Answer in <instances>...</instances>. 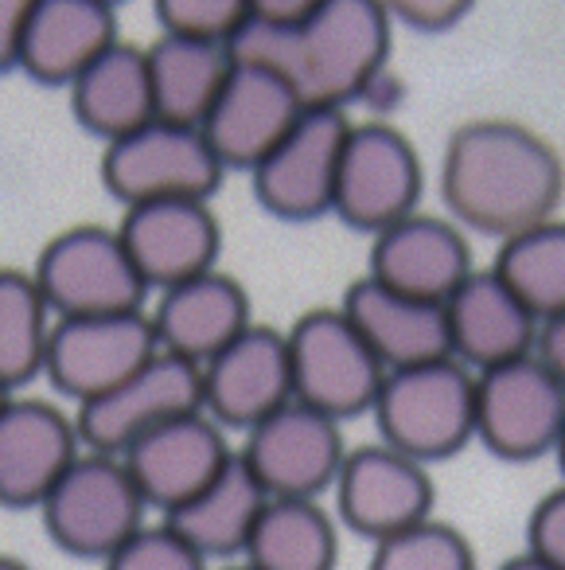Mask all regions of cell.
<instances>
[{
	"mask_svg": "<svg viewBox=\"0 0 565 570\" xmlns=\"http://www.w3.org/2000/svg\"><path fill=\"white\" fill-rule=\"evenodd\" d=\"M565 188L557 153L518 121L484 118L460 126L440 160L448 212L503 243L549 219Z\"/></svg>",
	"mask_w": 565,
	"mask_h": 570,
	"instance_id": "7a4b0ae2",
	"label": "cell"
},
{
	"mask_svg": "<svg viewBox=\"0 0 565 570\" xmlns=\"http://www.w3.org/2000/svg\"><path fill=\"white\" fill-rule=\"evenodd\" d=\"M531 554L565 570V489L549 492L531 515Z\"/></svg>",
	"mask_w": 565,
	"mask_h": 570,
	"instance_id": "836d02e7",
	"label": "cell"
},
{
	"mask_svg": "<svg viewBox=\"0 0 565 570\" xmlns=\"http://www.w3.org/2000/svg\"><path fill=\"white\" fill-rule=\"evenodd\" d=\"M235 453L238 450H230L219 422L207 411H196L145 434L121 453V461L133 473L145 504L168 515L199 497L235 461Z\"/></svg>",
	"mask_w": 565,
	"mask_h": 570,
	"instance_id": "ac0fdd59",
	"label": "cell"
},
{
	"mask_svg": "<svg viewBox=\"0 0 565 570\" xmlns=\"http://www.w3.org/2000/svg\"><path fill=\"white\" fill-rule=\"evenodd\" d=\"M67 90H71V110L79 126L102 137L106 145L157 121L149 56L129 40H118L110 51H102Z\"/></svg>",
	"mask_w": 565,
	"mask_h": 570,
	"instance_id": "484cf974",
	"label": "cell"
},
{
	"mask_svg": "<svg viewBox=\"0 0 565 570\" xmlns=\"http://www.w3.org/2000/svg\"><path fill=\"white\" fill-rule=\"evenodd\" d=\"M390 20L425 36H440L468 17V0H398L390 4Z\"/></svg>",
	"mask_w": 565,
	"mask_h": 570,
	"instance_id": "e575fe53",
	"label": "cell"
},
{
	"mask_svg": "<svg viewBox=\"0 0 565 570\" xmlns=\"http://www.w3.org/2000/svg\"><path fill=\"white\" fill-rule=\"evenodd\" d=\"M422 199V157L414 141L390 121L351 126L339 160L336 215L355 230L394 227L417 212Z\"/></svg>",
	"mask_w": 565,
	"mask_h": 570,
	"instance_id": "8fae6325",
	"label": "cell"
},
{
	"mask_svg": "<svg viewBox=\"0 0 565 570\" xmlns=\"http://www.w3.org/2000/svg\"><path fill=\"white\" fill-rule=\"evenodd\" d=\"M152 75V98H157V118L176 121V126L204 129L211 106L219 102L227 87L235 59L222 43H199L184 36H165L145 48Z\"/></svg>",
	"mask_w": 565,
	"mask_h": 570,
	"instance_id": "4316f807",
	"label": "cell"
},
{
	"mask_svg": "<svg viewBox=\"0 0 565 570\" xmlns=\"http://www.w3.org/2000/svg\"><path fill=\"white\" fill-rule=\"evenodd\" d=\"M157 356L160 341L149 309L113 313V317H67L56 321L43 375L56 383L59 395L87 406L121 387Z\"/></svg>",
	"mask_w": 565,
	"mask_h": 570,
	"instance_id": "7c38bea8",
	"label": "cell"
},
{
	"mask_svg": "<svg viewBox=\"0 0 565 570\" xmlns=\"http://www.w3.org/2000/svg\"><path fill=\"white\" fill-rule=\"evenodd\" d=\"M9 399H12V395H9V391H0V406H4V403H9Z\"/></svg>",
	"mask_w": 565,
	"mask_h": 570,
	"instance_id": "b9f144b4",
	"label": "cell"
},
{
	"mask_svg": "<svg viewBox=\"0 0 565 570\" xmlns=\"http://www.w3.org/2000/svg\"><path fill=\"white\" fill-rule=\"evenodd\" d=\"M0 570H32V567L20 562V559H12V554H0Z\"/></svg>",
	"mask_w": 565,
	"mask_h": 570,
	"instance_id": "f35d334b",
	"label": "cell"
},
{
	"mask_svg": "<svg viewBox=\"0 0 565 570\" xmlns=\"http://www.w3.org/2000/svg\"><path fill=\"white\" fill-rule=\"evenodd\" d=\"M118 40V17L106 0H32L20 71L43 87H71Z\"/></svg>",
	"mask_w": 565,
	"mask_h": 570,
	"instance_id": "cb8c5ba5",
	"label": "cell"
},
{
	"mask_svg": "<svg viewBox=\"0 0 565 570\" xmlns=\"http://www.w3.org/2000/svg\"><path fill=\"white\" fill-rule=\"evenodd\" d=\"M390 24L386 4L375 0H320L300 24H274L250 4L230 40V59L274 71L297 90L305 110H344L386 71Z\"/></svg>",
	"mask_w": 565,
	"mask_h": 570,
	"instance_id": "6da1fadb",
	"label": "cell"
},
{
	"mask_svg": "<svg viewBox=\"0 0 565 570\" xmlns=\"http://www.w3.org/2000/svg\"><path fill=\"white\" fill-rule=\"evenodd\" d=\"M196 411H204V367L160 352L110 395L79 406L75 422L87 450L121 458L145 434Z\"/></svg>",
	"mask_w": 565,
	"mask_h": 570,
	"instance_id": "4fadbf2b",
	"label": "cell"
},
{
	"mask_svg": "<svg viewBox=\"0 0 565 570\" xmlns=\"http://www.w3.org/2000/svg\"><path fill=\"white\" fill-rule=\"evenodd\" d=\"M300 114H305V102L289 82L261 67L235 63L219 102L204 121V137L211 141L222 168L254 173L277 149V141L297 126Z\"/></svg>",
	"mask_w": 565,
	"mask_h": 570,
	"instance_id": "d6986e66",
	"label": "cell"
},
{
	"mask_svg": "<svg viewBox=\"0 0 565 570\" xmlns=\"http://www.w3.org/2000/svg\"><path fill=\"white\" fill-rule=\"evenodd\" d=\"M56 313L43 302L40 285L24 269H0V391L17 395L48 367V344Z\"/></svg>",
	"mask_w": 565,
	"mask_h": 570,
	"instance_id": "f1b7e54d",
	"label": "cell"
},
{
	"mask_svg": "<svg viewBox=\"0 0 565 570\" xmlns=\"http://www.w3.org/2000/svg\"><path fill=\"white\" fill-rule=\"evenodd\" d=\"M79 422L43 399H17L0 406V504L40 508L67 469L79 461Z\"/></svg>",
	"mask_w": 565,
	"mask_h": 570,
	"instance_id": "2e32d148",
	"label": "cell"
},
{
	"mask_svg": "<svg viewBox=\"0 0 565 570\" xmlns=\"http://www.w3.org/2000/svg\"><path fill=\"white\" fill-rule=\"evenodd\" d=\"M238 453L269 500H320L336 489L351 450L344 445V422L293 399L266 422L246 430Z\"/></svg>",
	"mask_w": 565,
	"mask_h": 570,
	"instance_id": "ba28073f",
	"label": "cell"
},
{
	"mask_svg": "<svg viewBox=\"0 0 565 570\" xmlns=\"http://www.w3.org/2000/svg\"><path fill=\"white\" fill-rule=\"evenodd\" d=\"M370 414L390 450L422 465L453 458L476 438V375L453 356L386 372Z\"/></svg>",
	"mask_w": 565,
	"mask_h": 570,
	"instance_id": "3957f363",
	"label": "cell"
},
{
	"mask_svg": "<svg viewBox=\"0 0 565 570\" xmlns=\"http://www.w3.org/2000/svg\"><path fill=\"white\" fill-rule=\"evenodd\" d=\"M557 458H562V469H565V434H562V442H557Z\"/></svg>",
	"mask_w": 565,
	"mask_h": 570,
	"instance_id": "60d3db41",
	"label": "cell"
},
{
	"mask_svg": "<svg viewBox=\"0 0 565 570\" xmlns=\"http://www.w3.org/2000/svg\"><path fill=\"white\" fill-rule=\"evenodd\" d=\"M538 360L549 367V372L562 380V387H565V313L562 317H549V321H542V328H538Z\"/></svg>",
	"mask_w": 565,
	"mask_h": 570,
	"instance_id": "8d00e7d4",
	"label": "cell"
},
{
	"mask_svg": "<svg viewBox=\"0 0 565 570\" xmlns=\"http://www.w3.org/2000/svg\"><path fill=\"white\" fill-rule=\"evenodd\" d=\"M32 277L56 321L141 313L149 297L121 230L106 223H75L59 230L40 250Z\"/></svg>",
	"mask_w": 565,
	"mask_h": 570,
	"instance_id": "277c9868",
	"label": "cell"
},
{
	"mask_svg": "<svg viewBox=\"0 0 565 570\" xmlns=\"http://www.w3.org/2000/svg\"><path fill=\"white\" fill-rule=\"evenodd\" d=\"M242 562L254 570H336V520L320 500H269Z\"/></svg>",
	"mask_w": 565,
	"mask_h": 570,
	"instance_id": "83f0119b",
	"label": "cell"
},
{
	"mask_svg": "<svg viewBox=\"0 0 565 570\" xmlns=\"http://www.w3.org/2000/svg\"><path fill=\"white\" fill-rule=\"evenodd\" d=\"M367 274L398 294L445 305L472 274L468 238L440 215L414 212L394 227L378 230L370 243Z\"/></svg>",
	"mask_w": 565,
	"mask_h": 570,
	"instance_id": "ffe728a7",
	"label": "cell"
},
{
	"mask_svg": "<svg viewBox=\"0 0 565 570\" xmlns=\"http://www.w3.org/2000/svg\"><path fill=\"white\" fill-rule=\"evenodd\" d=\"M336 512L355 535L383 539L429 520L433 481L422 461L390 450L386 442L347 453L336 481Z\"/></svg>",
	"mask_w": 565,
	"mask_h": 570,
	"instance_id": "5bb4252c",
	"label": "cell"
},
{
	"mask_svg": "<svg viewBox=\"0 0 565 570\" xmlns=\"http://www.w3.org/2000/svg\"><path fill=\"white\" fill-rule=\"evenodd\" d=\"M293 399L289 336L258 321L204 367V411L222 430H254Z\"/></svg>",
	"mask_w": 565,
	"mask_h": 570,
	"instance_id": "9a60e30c",
	"label": "cell"
},
{
	"mask_svg": "<svg viewBox=\"0 0 565 570\" xmlns=\"http://www.w3.org/2000/svg\"><path fill=\"white\" fill-rule=\"evenodd\" d=\"M215 570H254L250 562H227V567H215Z\"/></svg>",
	"mask_w": 565,
	"mask_h": 570,
	"instance_id": "ab89813d",
	"label": "cell"
},
{
	"mask_svg": "<svg viewBox=\"0 0 565 570\" xmlns=\"http://www.w3.org/2000/svg\"><path fill=\"white\" fill-rule=\"evenodd\" d=\"M102 570H215L204 554H196L165 520L145 523L118 554L102 562Z\"/></svg>",
	"mask_w": 565,
	"mask_h": 570,
	"instance_id": "d6a6232c",
	"label": "cell"
},
{
	"mask_svg": "<svg viewBox=\"0 0 565 570\" xmlns=\"http://www.w3.org/2000/svg\"><path fill=\"white\" fill-rule=\"evenodd\" d=\"M495 274L538 321L565 313V219H546L507 238L495 258Z\"/></svg>",
	"mask_w": 565,
	"mask_h": 570,
	"instance_id": "f546056e",
	"label": "cell"
},
{
	"mask_svg": "<svg viewBox=\"0 0 565 570\" xmlns=\"http://www.w3.org/2000/svg\"><path fill=\"white\" fill-rule=\"evenodd\" d=\"M499 570H554V567H549V562H542L538 554L526 551V554H515V559H507Z\"/></svg>",
	"mask_w": 565,
	"mask_h": 570,
	"instance_id": "74e56055",
	"label": "cell"
},
{
	"mask_svg": "<svg viewBox=\"0 0 565 570\" xmlns=\"http://www.w3.org/2000/svg\"><path fill=\"white\" fill-rule=\"evenodd\" d=\"M285 336H289L297 403L313 406L336 422L375 411L378 391L386 383V367L339 305L336 309L331 305L308 309Z\"/></svg>",
	"mask_w": 565,
	"mask_h": 570,
	"instance_id": "8992f818",
	"label": "cell"
},
{
	"mask_svg": "<svg viewBox=\"0 0 565 570\" xmlns=\"http://www.w3.org/2000/svg\"><path fill=\"white\" fill-rule=\"evenodd\" d=\"M351 134L344 110H305L277 149L250 173L254 196L285 223H313L336 215L339 160Z\"/></svg>",
	"mask_w": 565,
	"mask_h": 570,
	"instance_id": "9c48e42d",
	"label": "cell"
},
{
	"mask_svg": "<svg viewBox=\"0 0 565 570\" xmlns=\"http://www.w3.org/2000/svg\"><path fill=\"white\" fill-rule=\"evenodd\" d=\"M339 309L359 328V336L370 344V352L383 360L386 372L422 367V364H433V360L453 356L445 305L398 294L390 285L375 282L370 274L355 277V282L347 285Z\"/></svg>",
	"mask_w": 565,
	"mask_h": 570,
	"instance_id": "44dd1931",
	"label": "cell"
},
{
	"mask_svg": "<svg viewBox=\"0 0 565 570\" xmlns=\"http://www.w3.org/2000/svg\"><path fill=\"white\" fill-rule=\"evenodd\" d=\"M565 434V387L538 356L476 375V438L507 461L557 450Z\"/></svg>",
	"mask_w": 565,
	"mask_h": 570,
	"instance_id": "30bf717a",
	"label": "cell"
},
{
	"mask_svg": "<svg viewBox=\"0 0 565 570\" xmlns=\"http://www.w3.org/2000/svg\"><path fill=\"white\" fill-rule=\"evenodd\" d=\"M222 173L227 168L204 129L160 118L110 141L102 153V180L126 207L157 199H211Z\"/></svg>",
	"mask_w": 565,
	"mask_h": 570,
	"instance_id": "52a82bcc",
	"label": "cell"
},
{
	"mask_svg": "<svg viewBox=\"0 0 565 570\" xmlns=\"http://www.w3.org/2000/svg\"><path fill=\"white\" fill-rule=\"evenodd\" d=\"M246 17H250L246 0H160L157 4V24L165 36L222 43V48H230Z\"/></svg>",
	"mask_w": 565,
	"mask_h": 570,
	"instance_id": "1f68e13d",
	"label": "cell"
},
{
	"mask_svg": "<svg viewBox=\"0 0 565 570\" xmlns=\"http://www.w3.org/2000/svg\"><path fill=\"white\" fill-rule=\"evenodd\" d=\"M32 0H0V75L20 71Z\"/></svg>",
	"mask_w": 565,
	"mask_h": 570,
	"instance_id": "d590c367",
	"label": "cell"
},
{
	"mask_svg": "<svg viewBox=\"0 0 565 570\" xmlns=\"http://www.w3.org/2000/svg\"><path fill=\"white\" fill-rule=\"evenodd\" d=\"M266 504L269 492L250 473L242 453H235V461L199 497L168 512L165 523L207 562H230L246 554Z\"/></svg>",
	"mask_w": 565,
	"mask_h": 570,
	"instance_id": "d4e9b609",
	"label": "cell"
},
{
	"mask_svg": "<svg viewBox=\"0 0 565 570\" xmlns=\"http://www.w3.org/2000/svg\"><path fill=\"white\" fill-rule=\"evenodd\" d=\"M445 317L453 356L476 372L531 356L538 344V317L495 269H472L468 282L445 302Z\"/></svg>",
	"mask_w": 565,
	"mask_h": 570,
	"instance_id": "603a6c76",
	"label": "cell"
},
{
	"mask_svg": "<svg viewBox=\"0 0 565 570\" xmlns=\"http://www.w3.org/2000/svg\"><path fill=\"white\" fill-rule=\"evenodd\" d=\"M367 570H476L472 547L453 523L422 520L375 543Z\"/></svg>",
	"mask_w": 565,
	"mask_h": 570,
	"instance_id": "4dcf8cb0",
	"label": "cell"
},
{
	"mask_svg": "<svg viewBox=\"0 0 565 570\" xmlns=\"http://www.w3.org/2000/svg\"><path fill=\"white\" fill-rule=\"evenodd\" d=\"M152 328H157L160 352L180 356L196 367H207L230 341L254 325L250 294L222 269L180 282L160 294L152 305Z\"/></svg>",
	"mask_w": 565,
	"mask_h": 570,
	"instance_id": "7402d4cb",
	"label": "cell"
},
{
	"mask_svg": "<svg viewBox=\"0 0 565 570\" xmlns=\"http://www.w3.org/2000/svg\"><path fill=\"white\" fill-rule=\"evenodd\" d=\"M137 269L149 289H172L180 282L219 269L222 227L207 199H157L126 207L118 223Z\"/></svg>",
	"mask_w": 565,
	"mask_h": 570,
	"instance_id": "e0dca14e",
	"label": "cell"
},
{
	"mask_svg": "<svg viewBox=\"0 0 565 570\" xmlns=\"http://www.w3.org/2000/svg\"><path fill=\"white\" fill-rule=\"evenodd\" d=\"M145 504L133 473L121 458L82 450L40 504L51 543L75 559L106 562L145 528Z\"/></svg>",
	"mask_w": 565,
	"mask_h": 570,
	"instance_id": "5b68a950",
	"label": "cell"
}]
</instances>
